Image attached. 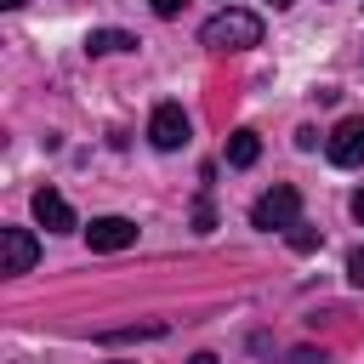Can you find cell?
Returning a JSON list of instances; mask_svg holds the SVG:
<instances>
[{
	"label": "cell",
	"instance_id": "6da1fadb",
	"mask_svg": "<svg viewBox=\"0 0 364 364\" xmlns=\"http://www.w3.org/2000/svg\"><path fill=\"white\" fill-rule=\"evenodd\" d=\"M199 46H210V51H245V46H262V17H256V11H239V6H222V11L199 28Z\"/></svg>",
	"mask_w": 364,
	"mask_h": 364
},
{
	"label": "cell",
	"instance_id": "7a4b0ae2",
	"mask_svg": "<svg viewBox=\"0 0 364 364\" xmlns=\"http://www.w3.org/2000/svg\"><path fill=\"white\" fill-rule=\"evenodd\" d=\"M296 222H301V193H296L290 182L267 188V193L250 205V228H262V233H290Z\"/></svg>",
	"mask_w": 364,
	"mask_h": 364
},
{
	"label": "cell",
	"instance_id": "3957f363",
	"mask_svg": "<svg viewBox=\"0 0 364 364\" xmlns=\"http://www.w3.org/2000/svg\"><path fill=\"white\" fill-rule=\"evenodd\" d=\"M188 114H182V102H159L154 108V119H148V142L159 148V154H176L182 142H188Z\"/></svg>",
	"mask_w": 364,
	"mask_h": 364
},
{
	"label": "cell",
	"instance_id": "277c9868",
	"mask_svg": "<svg viewBox=\"0 0 364 364\" xmlns=\"http://www.w3.org/2000/svg\"><path fill=\"white\" fill-rule=\"evenodd\" d=\"M34 262H40V239H34L28 228H0V273L17 279V273H28Z\"/></svg>",
	"mask_w": 364,
	"mask_h": 364
},
{
	"label": "cell",
	"instance_id": "5b68a950",
	"mask_svg": "<svg viewBox=\"0 0 364 364\" xmlns=\"http://www.w3.org/2000/svg\"><path fill=\"white\" fill-rule=\"evenodd\" d=\"M324 154H330V165H341V171L364 165V119H358V114H353V119H341V125L330 131Z\"/></svg>",
	"mask_w": 364,
	"mask_h": 364
},
{
	"label": "cell",
	"instance_id": "8992f818",
	"mask_svg": "<svg viewBox=\"0 0 364 364\" xmlns=\"http://www.w3.org/2000/svg\"><path fill=\"white\" fill-rule=\"evenodd\" d=\"M85 245H91V250H131V245H136V222H131V216H91Z\"/></svg>",
	"mask_w": 364,
	"mask_h": 364
},
{
	"label": "cell",
	"instance_id": "52a82bcc",
	"mask_svg": "<svg viewBox=\"0 0 364 364\" xmlns=\"http://www.w3.org/2000/svg\"><path fill=\"white\" fill-rule=\"evenodd\" d=\"M34 222L46 228V233H74L80 222H74V205L57 193V188H40L34 193Z\"/></svg>",
	"mask_w": 364,
	"mask_h": 364
},
{
	"label": "cell",
	"instance_id": "ba28073f",
	"mask_svg": "<svg viewBox=\"0 0 364 364\" xmlns=\"http://www.w3.org/2000/svg\"><path fill=\"white\" fill-rule=\"evenodd\" d=\"M256 154H262V136H256L250 125H239V131L228 136V165L245 171V165H256Z\"/></svg>",
	"mask_w": 364,
	"mask_h": 364
},
{
	"label": "cell",
	"instance_id": "9c48e42d",
	"mask_svg": "<svg viewBox=\"0 0 364 364\" xmlns=\"http://www.w3.org/2000/svg\"><path fill=\"white\" fill-rule=\"evenodd\" d=\"M131 46H136V40H131L125 28H91V34H85V51H91V57H108V51H131Z\"/></svg>",
	"mask_w": 364,
	"mask_h": 364
},
{
	"label": "cell",
	"instance_id": "30bf717a",
	"mask_svg": "<svg viewBox=\"0 0 364 364\" xmlns=\"http://www.w3.org/2000/svg\"><path fill=\"white\" fill-rule=\"evenodd\" d=\"M165 324H119V330H102V341H159Z\"/></svg>",
	"mask_w": 364,
	"mask_h": 364
},
{
	"label": "cell",
	"instance_id": "8fae6325",
	"mask_svg": "<svg viewBox=\"0 0 364 364\" xmlns=\"http://www.w3.org/2000/svg\"><path fill=\"white\" fill-rule=\"evenodd\" d=\"M284 239H290V250H301V256H307V250H318V245H324V233H318V228H307V222H296V228H290V233H284Z\"/></svg>",
	"mask_w": 364,
	"mask_h": 364
},
{
	"label": "cell",
	"instance_id": "7c38bea8",
	"mask_svg": "<svg viewBox=\"0 0 364 364\" xmlns=\"http://www.w3.org/2000/svg\"><path fill=\"white\" fill-rule=\"evenodd\" d=\"M193 228H199V233H210V228H216V210H210V205H205V199H199V205H193Z\"/></svg>",
	"mask_w": 364,
	"mask_h": 364
},
{
	"label": "cell",
	"instance_id": "4fadbf2b",
	"mask_svg": "<svg viewBox=\"0 0 364 364\" xmlns=\"http://www.w3.org/2000/svg\"><path fill=\"white\" fill-rule=\"evenodd\" d=\"M347 279H353V284H358V290H364V245H358V250H353V256H347Z\"/></svg>",
	"mask_w": 364,
	"mask_h": 364
},
{
	"label": "cell",
	"instance_id": "5bb4252c",
	"mask_svg": "<svg viewBox=\"0 0 364 364\" xmlns=\"http://www.w3.org/2000/svg\"><path fill=\"white\" fill-rule=\"evenodd\" d=\"M296 148H301V154H313V148H318V131H313V125H301V131H296Z\"/></svg>",
	"mask_w": 364,
	"mask_h": 364
},
{
	"label": "cell",
	"instance_id": "9a60e30c",
	"mask_svg": "<svg viewBox=\"0 0 364 364\" xmlns=\"http://www.w3.org/2000/svg\"><path fill=\"white\" fill-rule=\"evenodd\" d=\"M182 6H188V0H154V17H176Z\"/></svg>",
	"mask_w": 364,
	"mask_h": 364
},
{
	"label": "cell",
	"instance_id": "2e32d148",
	"mask_svg": "<svg viewBox=\"0 0 364 364\" xmlns=\"http://www.w3.org/2000/svg\"><path fill=\"white\" fill-rule=\"evenodd\" d=\"M353 222H358V228H364V188H358V193H353Z\"/></svg>",
	"mask_w": 364,
	"mask_h": 364
},
{
	"label": "cell",
	"instance_id": "e0dca14e",
	"mask_svg": "<svg viewBox=\"0 0 364 364\" xmlns=\"http://www.w3.org/2000/svg\"><path fill=\"white\" fill-rule=\"evenodd\" d=\"M193 364H216V353H199V358H193Z\"/></svg>",
	"mask_w": 364,
	"mask_h": 364
},
{
	"label": "cell",
	"instance_id": "ac0fdd59",
	"mask_svg": "<svg viewBox=\"0 0 364 364\" xmlns=\"http://www.w3.org/2000/svg\"><path fill=\"white\" fill-rule=\"evenodd\" d=\"M0 6H6V11H17V6H23V0H0Z\"/></svg>",
	"mask_w": 364,
	"mask_h": 364
},
{
	"label": "cell",
	"instance_id": "d6986e66",
	"mask_svg": "<svg viewBox=\"0 0 364 364\" xmlns=\"http://www.w3.org/2000/svg\"><path fill=\"white\" fill-rule=\"evenodd\" d=\"M273 6H279V11H284V6H296V0H273Z\"/></svg>",
	"mask_w": 364,
	"mask_h": 364
},
{
	"label": "cell",
	"instance_id": "ffe728a7",
	"mask_svg": "<svg viewBox=\"0 0 364 364\" xmlns=\"http://www.w3.org/2000/svg\"><path fill=\"white\" fill-rule=\"evenodd\" d=\"M108 364H131V358H108Z\"/></svg>",
	"mask_w": 364,
	"mask_h": 364
}]
</instances>
